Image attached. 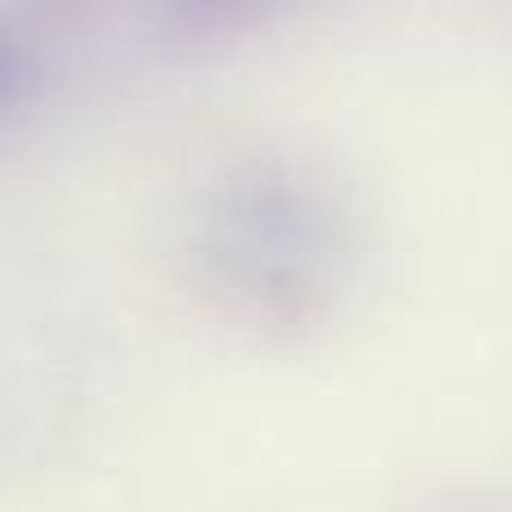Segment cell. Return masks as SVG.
I'll return each mask as SVG.
<instances>
[{"mask_svg": "<svg viewBox=\"0 0 512 512\" xmlns=\"http://www.w3.org/2000/svg\"><path fill=\"white\" fill-rule=\"evenodd\" d=\"M212 252L252 297H306L333 261V221L315 194L283 176H248L212 216Z\"/></svg>", "mask_w": 512, "mask_h": 512, "instance_id": "1", "label": "cell"}, {"mask_svg": "<svg viewBox=\"0 0 512 512\" xmlns=\"http://www.w3.org/2000/svg\"><path fill=\"white\" fill-rule=\"evenodd\" d=\"M292 0H158L167 23L185 36H234L288 9Z\"/></svg>", "mask_w": 512, "mask_h": 512, "instance_id": "2", "label": "cell"}, {"mask_svg": "<svg viewBox=\"0 0 512 512\" xmlns=\"http://www.w3.org/2000/svg\"><path fill=\"white\" fill-rule=\"evenodd\" d=\"M18 90H23V63H18V54L9 50L5 41H0V108L14 104Z\"/></svg>", "mask_w": 512, "mask_h": 512, "instance_id": "3", "label": "cell"}]
</instances>
